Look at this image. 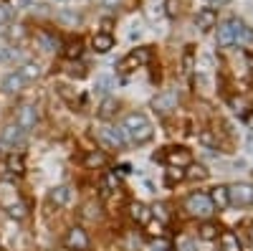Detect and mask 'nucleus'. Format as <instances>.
Masks as SVG:
<instances>
[{
    "label": "nucleus",
    "mask_w": 253,
    "mask_h": 251,
    "mask_svg": "<svg viewBox=\"0 0 253 251\" xmlns=\"http://www.w3.org/2000/svg\"><path fill=\"white\" fill-rule=\"evenodd\" d=\"M84 162H86L89 167H101L107 160H104V155H101V152H89L86 157H84Z\"/></svg>",
    "instance_id": "29"
},
{
    "label": "nucleus",
    "mask_w": 253,
    "mask_h": 251,
    "mask_svg": "<svg viewBox=\"0 0 253 251\" xmlns=\"http://www.w3.org/2000/svg\"><path fill=\"white\" fill-rule=\"evenodd\" d=\"M117 185H119L117 175L114 173H107V175H104V180H101V196H109L112 191H117Z\"/></svg>",
    "instance_id": "21"
},
{
    "label": "nucleus",
    "mask_w": 253,
    "mask_h": 251,
    "mask_svg": "<svg viewBox=\"0 0 253 251\" xmlns=\"http://www.w3.org/2000/svg\"><path fill=\"white\" fill-rule=\"evenodd\" d=\"M69 198H71V188H69V185H56L53 191L48 193V201H51L53 205H58V208H61V205H66Z\"/></svg>",
    "instance_id": "12"
},
{
    "label": "nucleus",
    "mask_w": 253,
    "mask_h": 251,
    "mask_svg": "<svg viewBox=\"0 0 253 251\" xmlns=\"http://www.w3.org/2000/svg\"><path fill=\"white\" fill-rule=\"evenodd\" d=\"M230 44H233V36H230V26L228 23H223L220 28H218V46H230Z\"/></svg>",
    "instance_id": "22"
},
{
    "label": "nucleus",
    "mask_w": 253,
    "mask_h": 251,
    "mask_svg": "<svg viewBox=\"0 0 253 251\" xmlns=\"http://www.w3.org/2000/svg\"><path fill=\"white\" fill-rule=\"evenodd\" d=\"M150 234L160 236V234H162V223H152V226H150Z\"/></svg>",
    "instance_id": "36"
},
{
    "label": "nucleus",
    "mask_w": 253,
    "mask_h": 251,
    "mask_svg": "<svg viewBox=\"0 0 253 251\" xmlns=\"http://www.w3.org/2000/svg\"><path fill=\"white\" fill-rule=\"evenodd\" d=\"M230 205H251L253 203V185L251 183H236L228 188Z\"/></svg>",
    "instance_id": "3"
},
{
    "label": "nucleus",
    "mask_w": 253,
    "mask_h": 251,
    "mask_svg": "<svg viewBox=\"0 0 253 251\" xmlns=\"http://www.w3.org/2000/svg\"><path fill=\"white\" fill-rule=\"evenodd\" d=\"M26 213H28V211H26V205H23V203H13V205H8V216H10V218H18V221H20V218H26Z\"/></svg>",
    "instance_id": "26"
},
{
    "label": "nucleus",
    "mask_w": 253,
    "mask_h": 251,
    "mask_svg": "<svg viewBox=\"0 0 253 251\" xmlns=\"http://www.w3.org/2000/svg\"><path fill=\"white\" fill-rule=\"evenodd\" d=\"M167 162H170L172 167H187L190 165V152L185 148H172V150H167Z\"/></svg>",
    "instance_id": "11"
},
{
    "label": "nucleus",
    "mask_w": 253,
    "mask_h": 251,
    "mask_svg": "<svg viewBox=\"0 0 253 251\" xmlns=\"http://www.w3.org/2000/svg\"><path fill=\"white\" fill-rule=\"evenodd\" d=\"M66 246L71 249V251H89V246H91V241H89V234L84 231L81 226H74V228H69V234H66Z\"/></svg>",
    "instance_id": "4"
},
{
    "label": "nucleus",
    "mask_w": 253,
    "mask_h": 251,
    "mask_svg": "<svg viewBox=\"0 0 253 251\" xmlns=\"http://www.w3.org/2000/svg\"><path fill=\"white\" fill-rule=\"evenodd\" d=\"M5 165H8V170L13 173V175H23L26 173V162H23V157L20 155H8V160H5Z\"/></svg>",
    "instance_id": "17"
},
{
    "label": "nucleus",
    "mask_w": 253,
    "mask_h": 251,
    "mask_svg": "<svg viewBox=\"0 0 253 251\" xmlns=\"http://www.w3.org/2000/svg\"><path fill=\"white\" fill-rule=\"evenodd\" d=\"M200 239H205V241L218 239V226H215V223H205V226L200 228Z\"/></svg>",
    "instance_id": "25"
},
{
    "label": "nucleus",
    "mask_w": 253,
    "mask_h": 251,
    "mask_svg": "<svg viewBox=\"0 0 253 251\" xmlns=\"http://www.w3.org/2000/svg\"><path fill=\"white\" fill-rule=\"evenodd\" d=\"M228 26H230V36H233V44H248V41H251V31H248V26L243 23V20L230 18V20H228Z\"/></svg>",
    "instance_id": "9"
},
{
    "label": "nucleus",
    "mask_w": 253,
    "mask_h": 251,
    "mask_svg": "<svg viewBox=\"0 0 253 251\" xmlns=\"http://www.w3.org/2000/svg\"><path fill=\"white\" fill-rule=\"evenodd\" d=\"M152 107H155V109H157L160 114H167V112H172V109L177 107V92L167 89V92L157 94V97H155V101H152Z\"/></svg>",
    "instance_id": "7"
},
{
    "label": "nucleus",
    "mask_w": 253,
    "mask_h": 251,
    "mask_svg": "<svg viewBox=\"0 0 253 251\" xmlns=\"http://www.w3.org/2000/svg\"><path fill=\"white\" fill-rule=\"evenodd\" d=\"M208 198H210V203H213V208H218V211H223V208L230 205V201H228V188H225V185L213 188V191L208 193Z\"/></svg>",
    "instance_id": "10"
},
{
    "label": "nucleus",
    "mask_w": 253,
    "mask_h": 251,
    "mask_svg": "<svg viewBox=\"0 0 253 251\" xmlns=\"http://www.w3.org/2000/svg\"><path fill=\"white\" fill-rule=\"evenodd\" d=\"M150 251H170V244H167L165 239H157V241L150 246Z\"/></svg>",
    "instance_id": "33"
},
{
    "label": "nucleus",
    "mask_w": 253,
    "mask_h": 251,
    "mask_svg": "<svg viewBox=\"0 0 253 251\" xmlns=\"http://www.w3.org/2000/svg\"><path fill=\"white\" fill-rule=\"evenodd\" d=\"M23 140H26V130L20 124H5L0 130V145H5V148H18Z\"/></svg>",
    "instance_id": "5"
},
{
    "label": "nucleus",
    "mask_w": 253,
    "mask_h": 251,
    "mask_svg": "<svg viewBox=\"0 0 253 251\" xmlns=\"http://www.w3.org/2000/svg\"><path fill=\"white\" fill-rule=\"evenodd\" d=\"M8 20H10V8L5 3H0V26H5Z\"/></svg>",
    "instance_id": "32"
},
{
    "label": "nucleus",
    "mask_w": 253,
    "mask_h": 251,
    "mask_svg": "<svg viewBox=\"0 0 253 251\" xmlns=\"http://www.w3.org/2000/svg\"><path fill=\"white\" fill-rule=\"evenodd\" d=\"M246 124H248V127H251V130H253V112H251V114L246 117Z\"/></svg>",
    "instance_id": "38"
},
{
    "label": "nucleus",
    "mask_w": 253,
    "mask_h": 251,
    "mask_svg": "<svg viewBox=\"0 0 253 251\" xmlns=\"http://www.w3.org/2000/svg\"><path fill=\"white\" fill-rule=\"evenodd\" d=\"M251 239H253V231H251Z\"/></svg>",
    "instance_id": "39"
},
{
    "label": "nucleus",
    "mask_w": 253,
    "mask_h": 251,
    "mask_svg": "<svg viewBox=\"0 0 253 251\" xmlns=\"http://www.w3.org/2000/svg\"><path fill=\"white\" fill-rule=\"evenodd\" d=\"M152 213H155L162 223L170 221V211H167V205H165V203H155V205H152Z\"/></svg>",
    "instance_id": "27"
},
{
    "label": "nucleus",
    "mask_w": 253,
    "mask_h": 251,
    "mask_svg": "<svg viewBox=\"0 0 253 251\" xmlns=\"http://www.w3.org/2000/svg\"><path fill=\"white\" fill-rule=\"evenodd\" d=\"M185 211L190 216L208 218V216L215 213V208H213V203H210L208 193H193V196H187V201H185Z\"/></svg>",
    "instance_id": "2"
},
{
    "label": "nucleus",
    "mask_w": 253,
    "mask_h": 251,
    "mask_svg": "<svg viewBox=\"0 0 253 251\" xmlns=\"http://www.w3.org/2000/svg\"><path fill=\"white\" fill-rule=\"evenodd\" d=\"M96 92L99 94H109L112 92V76H99L96 79Z\"/></svg>",
    "instance_id": "28"
},
{
    "label": "nucleus",
    "mask_w": 253,
    "mask_h": 251,
    "mask_svg": "<svg viewBox=\"0 0 253 251\" xmlns=\"http://www.w3.org/2000/svg\"><path fill=\"white\" fill-rule=\"evenodd\" d=\"M112 44H114V38H112L109 33H96V36H94V49H96L99 53H107V51L112 49Z\"/></svg>",
    "instance_id": "18"
},
{
    "label": "nucleus",
    "mask_w": 253,
    "mask_h": 251,
    "mask_svg": "<svg viewBox=\"0 0 253 251\" xmlns=\"http://www.w3.org/2000/svg\"><path fill=\"white\" fill-rule=\"evenodd\" d=\"M23 87H26V81L20 79L18 71H13V74H8V76L3 79V92H8V94H18Z\"/></svg>",
    "instance_id": "13"
},
{
    "label": "nucleus",
    "mask_w": 253,
    "mask_h": 251,
    "mask_svg": "<svg viewBox=\"0 0 253 251\" xmlns=\"http://www.w3.org/2000/svg\"><path fill=\"white\" fill-rule=\"evenodd\" d=\"M18 74H20V79H23L26 84H31V81H36L41 76V66L36 64V61H28V64H23L18 69Z\"/></svg>",
    "instance_id": "14"
},
{
    "label": "nucleus",
    "mask_w": 253,
    "mask_h": 251,
    "mask_svg": "<svg viewBox=\"0 0 253 251\" xmlns=\"http://www.w3.org/2000/svg\"><path fill=\"white\" fill-rule=\"evenodd\" d=\"M122 127H124L126 137H129V142H134V145H144V142L152 140V124H150V119H147L142 112L126 114Z\"/></svg>",
    "instance_id": "1"
},
{
    "label": "nucleus",
    "mask_w": 253,
    "mask_h": 251,
    "mask_svg": "<svg viewBox=\"0 0 253 251\" xmlns=\"http://www.w3.org/2000/svg\"><path fill=\"white\" fill-rule=\"evenodd\" d=\"M119 3H122V0H101V5H104V8H117Z\"/></svg>",
    "instance_id": "35"
},
{
    "label": "nucleus",
    "mask_w": 253,
    "mask_h": 251,
    "mask_svg": "<svg viewBox=\"0 0 253 251\" xmlns=\"http://www.w3.org/2000/svg\"><path fill=\"white\" fill-rule=\"evenodd\" d=\"M213 3H218V0H213Z\"/></svg>",
    "instance_id": "40"
},
{
    "label": "nucleus",
    "mask_w": 253,
    "mask_h": 251,
    "mask_svg": "<svg viewBox=\"0 0 253 251\" xmlns=\"http://www.w3.org/2000/svg\"><path fill=\"white\" fill-rule=\"evenodd\" d=\"M63 56H66V58H79L81 56V41H69V44H66V49H63Z\"/></svg>",
    "instance_id": "23"
},
{
    "label": "nucleus",
    "mask_w": 253,
    "mask_h": 251,
    "mask_svg": "<svg viewBox=\"0 0 253 251\" xmlns=\"http://www.w3.org/2000/svg\"><path fill=\"white\" fill-rule=\"evenodd\" d=\"M220 246H223V251H243L241 241H238V236L233 231H223L220 234Z\"/></svg>",
    "instance_id": "16"
},
{
    "label": "nucleus",
    "mask_w": 253,
    "mask_h": 251,
    "mask_svg": "<svg viewBox=\"0 0 253 251\" xmlns=\"http://www.w3.org/2000/svg\"><path fill=\"white\" fill-rule=\"evenodd\" d=\"M99 140L107 142L109 148H124V145L129 142V137H126L124 127H104V130L99 132Z\"/></svg>",
    "instance_id": "6"
},
{
    "label": "nucleus",
    "mask_w": 253,
    "mask_h": 251,
    "mask_svg": "<svg viewBox=\"0 0 253 251\" xmlns=\"http://www.w3.org/2000/svg\"><path fill=\"white\" fill-rule=\"evenodd\" d=\"M213 23H215V10L205 8V10H200V13H198V28L208 31V28H213Z\"/></svg>",
    "instance_id": "19"
},
{
    "label": "nucleus",
    "mask_w": 253,
    "mask_h": 251,
    "mask_svg": "<svg viewBox=\"0 0 253 251\" xmlns=\"http://www.w3.org/2000/svg\"><path fill=\"white\" fill-rule=\"evenodd\" d=\"M177 180H185V170L182 167H170V170H167V183L175 185Z\"/></svg>",
    "instance_id": "30"
},
{
    "label": "nucleus",
    "mask_w": 253,
    "mask_h": 251,
    "mask_svg": "<svg viewBox=\"0 0 253 251\" xmlns=\"http://www.w3.org/2000/svg\"><path fill=\"white\" fill-rule=\"evenodd\" d=\"M129 216L137 223H147V221H150V208H147L144 203H132L129 205Z\"/></svg>",
    "instance_id": "15"
},
{
    "label": "nucleus",
    "mask_w": 253,
    "mask_h": 251,
    "mask_svg": "<svg viewBox=\"0 0 253 251\" xmlns=\"http://www.w3.org/2000/svg\"><path fill=\"white\" fill-rule=\"evenodd\" d=\"M36 122H38V112H36V107H31V104H23V107L18 109V119H15V124H20L23 130H31V127H36Z\"/></svg>",
    "instance_id": "8"
},
{
    "label": "nucleus",
    "mask_w": 253,
    "mask_h": 251,
    "mask_svg": "<svg viewBox=\"0 0 253 251\" xmlns=\"http://www.w3.org/2000/svg\"><path fill=\"white\" fill-rule=\"evenodd\" d=\"M185 178H190V180H205L208 170L203 165H190V173H185Z\"/></svg>",
    "instance_id": "24"
},
{
    "label": "nucleus",
    "mask_w": 253,
    "mask_h": 251,
    "mask_svg": "<svg viewBox=\"0 0 253 251\" xmlns=\"http://www.w3.org/2000/svg\"><path fill=\"white\" fill-rule=\"evenodd\" d=\"M167 13L175 15V0H167Z\"/></svg>",
    "instance_id": "37"
},
{
    "label": "nucleus",
    "mask_w": 253,
    "mask_h": 251,
    "mask_svg": "<svg viewBox=\"0 0 253 251\" xmlns=\"http://www.w3.org/2000/svg\"><path fill=\"white\" fill-rule=\"evenodd\" d=\"M41 44L46 46V51H53L56 46H58V38H53V36H48V33H43L41 36Z\"/></svg>",
    "instance_id": "31"
},
{
    "label": "nucleus",
    "mask_w": 253,
    "mask_h": 251,
    "mask_svg": "<svg viewBox=\"0 0 253 251\" xmlns=\"http://www.w3.org/2000/svg\"><path fill=\"white\" fill-rule=\"evenodd\" d=\"M177 251H198V249H195V244L190 241V239H182V241L177 244Z\"/></svg>",
    "instance_id": "34"
},
{
    "label": "nucleus",
    "mask_w": 253,
    "mask_h": 251,
    "mask_svg": "<svg viewBox=\"0 0 253 251\" xmlns=\"http://www.w3.org/2000/svg\"><path fill=\"white\" fill-rule=\"evenodd\" d=\"M114 112H117V101H114L112 97H107V99L101 101V107H99V117H101V119H109Z\"/></svg>",
    "instance_id": "20"
}]
</instances>
